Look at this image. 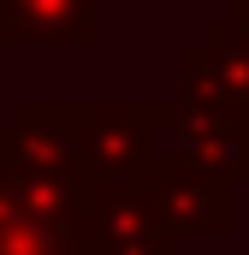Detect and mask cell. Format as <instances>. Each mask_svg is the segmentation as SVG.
<instances>
[{"label":"cell","instance_id":"cell-7","mask_svg":"<svg viewBox=\"0 0 249 255\" xmlns=\"http://www.w3.org/2000/svg\"><path fill=\"white\" fill-rule=\"evenodd\" d=\"M220 30H226V42H232V54H238V65L249 77V0H232V12L220 18Z\"/></svg>","mask_w":249,"mask_h":255},{"label":"cell","instance_id":"cell-4","mask_svg":"<svg viewBox=\"0 0 249 255\" xmlns=\"http://www.w3.org/2000/svg\"><path fill=\"white\" fill-rule=\"evenodd\" d=\"M77 244H83V255H178V238L160 226L142 178L95 184L83 226H77Z\"/></svg>","mask_w":249,"mask_h":255},{"label":"cell","instance_id":"cell-6","mask_svg":"<svg viewBox=\"0 0 249 255\" xmlns=\"http://www.w3.org/2000/svg\"><path fill=\"white\" fill-rule=\"evenodd\" d=\"M101 0H0V48H95Z\"/></svg>","mask_w":249,"mask_h":255},{"label":"cell","instance_id":"cell-5","mask_svg":"<svg viewBox=\"0 0 249 255\" xmlns=\"http://www.w3.org/2000/svg\"><path fill=\"white\" fill-rule=\"evenodd\" d=\"M142 184L154 196V214L172 238H232L238 232V208H232V190L178 166L172 154H154Z\"/></svg>","mask_w":249,"mask_h":255},{"label":"cell","instance_id":"cell-2","mask_svg":"<svg viewBox=\"0 0 249 255\" xmlns=\"http://www.w3.org/2000/svg\"><path fill=\"white\" fill-rule=\"evenodd\" d=\"M77 142L95 184L142 178L160 154V101H77Z\"/></svg>","mask_w":249,"mask_h":255},{"label":"cell","instance_id":"cell-3","mask_svg":"<svg viewBox=\"0 0 249 255\" xmlns=\"http://www.w3.org/2000/svg\"><path fill=\"white\" fill-rule=\"evenodd\" d=\"M160 136H172V160L238 190L249 184V113L160 101Z\"/></svg>","mask_w":249,"mask_h":255},{"label":"cell","instance_id":"cell-1","mask_svg":"<svg viewBox=\"0 0 249 255\" xmlns=\"http://www.w3.org/2000/svg\"><path fill=\"white\" fill-rule=\"evenodd\" d=\"M0 172L95 196V178L83 166V142H77V107L71 101H24L18 119L0 125Z\"/></svg>","mask_w":249,"mask_h":255}]
</instances>
